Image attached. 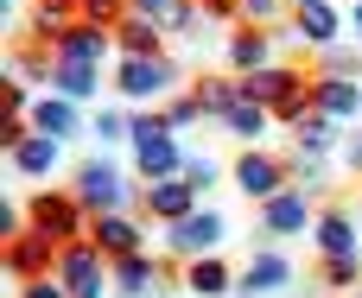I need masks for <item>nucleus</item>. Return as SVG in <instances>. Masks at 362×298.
I'll use <instances>...</instances> for the list:
<instances>
[{"mask_svg": "<svg viewBox=\"0 0 362 298\" xmlns=\"http://www.w3.org/2000/svg\"><path fill=\"white\" fill-rule=\"evenodd\" d=\"M191 191H210L216 184V159H204V153H185V172H178Z\"/></svg>", "mask_w": 362, "mask_h": 298, "instance_id": "c756f323", "label": "nucleus"}, {"mask_svg": "<svg viewBox=\"0 0 362 298\" xmlns=\"http://www.w3.org/2000/svg\"><path fill=\"white\" fill-rule=\"evenodd\" d=\"M318 76H356V51L331 44V51H325V70H318ZM356 83H362V76H356Z\"/></svg>", "mask_w": 362, "mask_h": 298, "instance_id": "72a5a7b5", "label": "nucleus"}, {"mask_svg": "<svg viewBox=\"0 0 362 298\" xmlns=\"http://www.w3.org/2000/svg\"><path fill=\"white\" fill-rule=\"evenodd\" d=\"M356 298H362V292H356Z\"/></svg>", "mask_w": 362, "mask_h": 298, "instance_id": "37998d69", "label": "nucleus"}, {"mask_svg": "<svg viewBox=\"0 0 362 298\" xmlns=\"http://www.w3.org/2000/svg\"><path fill=\"white\" fill-rule=\"evenodd\" d=\"M178 6H185V0H127V13H134V19H153V25H172Z\"/></svg>", "mask_w": 362, "mask_h": 298, "instance_id": "7c9ffc66", "label": "nucleus"}, {"mask_svg": "<svg viewBox=\"0 0 362 298\" xmlns=\"http://www.w3.org/2000/svg\"><path fill=\"white\" fill-rule=\"evenodd\" d=\"M134 165H140V178L146 184H159V178H178L185 172V153H178V140H172V127H165V114H134Z\"/></svg>", "mask_w": 362, "mask_h": 298, "instance_id": "f257e3e1", "label": "nucleus"}, {"mask_svg": "<svg viewBox=\"0 0 362 298\" xmlns=\"http://www.w3.org/2000/svg\"><path fill=\"white\" fill-rule=\"evenodd\" d=\"M197 6H204L210 19H235V13H242V0H197Z\"/></svg>", "mask_w": 362, "mask_h": 298, "instance_id": "ea45409f", "label": "nucleus"}, {"mask_svg": "<svg viewBox=\"0 0 362 298\" xmlns=\"http://www.w3.org/2000/svg\"><path fill=\"white\" fill-rule=\"evenodd\" d=\"M70 25H76V0H38L32 6V38H51L57 44Z\"/></svg>", "mask_w": 362, "mask_h": 298, "instance_id": "5701e85b", "label": "nucleus"}, {"mask_svg": "<svg viewBox=\"0 0 362 298\" xmlns=\"http://www.w3.org/2000/svg\"><path fill=\"white\" fill-rule=\"evenodd\" d=\"M32 133H45V140H70V133H76V102H64V95L32 102Z\"/></svg>", "mask_w": 362, "mask_h": 298, "instance_id": "aec40b11", "label": "nucleus"}, {"mask_svg": "<svg viewBox=\"0 0 362 298\" xmlns=\"http://www.w3.org/2000/svg\"><path fill=\"white\" fill-rule=\"evenodd\" d=\"M350 32H356V44H362V0H356V13H350Z\"/></svg>", "mask_w": 362, "mask_h": 298, "instance_id": "79ce46f5", "label": "nucleus"}, {"mask_svg": "<svg viewBox=\"0 0 362 298\" xmlns=\"http://www.w3.org/2000/svg\"><path fill=\"white\" fill-rule=\"evenodd\" d=\"M57 159H64V140H45V133H32L25 146H13V165H19L25 178H45V172H57Z\"/></svg>", "mask_w": 362, "mask_h": 298, "instance_id": "412c9836", "label": "nucleus"}, {"mask_svg": "<svg viewBox=\"0 0 362 298\" xmlns=\"http://www.w3.org/2000/svg\"><path fill=\"white\" fill-rule=\"evenodd\" d=\"M362 280V261H325L318 267V286H331V292H350Z\"/></svg>", "mask_w": 362, "mask_h": 298, "instance_id": "cd10ccee", "label": "nucleus"}, {"mask_svg": "<svg viewBox=\"0 0 362 298\" xmlns=\"http://www.w3.org/2000/svg\"><path fill=\"white\" fill-rule=\"evenodd\" d=\"M108 44H115V32H102V25H83V19H76V25H70L51 51H57V64H95V70H102Z\"/></svg>", "mask_w": 362, "mask_h": 298, "instance_id": "9b49d317", "label": "nucleus"}, {"mask_svg": "<svg viewBox=\"0 0 362 298\" xmlns=\"http://www.w3.org/2000/svg\"><path fill=\"white\" fill-rule=\"evenodd\" d=\"M89 242H95V248H102L108 261H134V254H146V248H140L146 235H140V229H134L127 216H95V229H89Z\"/></svg>", "mask_w": 362, "mask_h": 298, "instance_id": "2eb2a0df", "label": "nucleus"}, {"mask_svg": "<svg viewBox=\"0 0 362 298\" xmlns=\"http://www.w3.org/2000/svg\"><path fill=\"white\" fill-rule=\"evenodd\" d=\"M191 121H204L197 89H191V95H178V102H165V127H191Z\"/></svg>", "mask_w": 362, "mask_h": 298, "instance_id": "2f4dec72", "label": "nucleus"}, {"mask_svg": "<svg viewBox=\"0 0 362 298\" xmlns=\"http://www.w3.org/2000/svg\"><path fill=\"white\" fill-rule=\"evenodd\" d=\"M89 216H121V203H127V178L108 165V159H89L83 172H76V191H70Z\"/></svg>", "mask_w": 362, "mask_h": 298, "instance_id": "20e7f679", "label": "nucleus"}, {"mask_svg": "<svg viewBox=\"0 0 362 298\" xmlns=\"http://www.w3.org/2000/svg\"><path fill=\"white\" fill-rule=\"evenodd\" d=\"M312 235H318L325 261H356V222H350V210H325L312 222Z\"/></svg>", "mask_w": 362, "mask_h": 298, "instance_id": "dca6fc26", "label": "nucleus"}, {"mask_svg": "<svg viewBox=\"0 0 362 298\" xmlns=\"http://www.w3.org/2000/svg\"><path fill=\"white\" fill-rule=\"evenodd\" d=\"M115 44H121V57H165V25L127 13V19L115 25Z\"/></svg>", "mask_w": 362, "mask_h": 298, "instance_id": "f3484780", "label": "nucleus"}, {"mask_svg": "<svg viewBox=\"0 0 362 298\" xmlns=\"http://www.w3.org/2000/svg\"><path fill=\"white\" fill-rule=\"evenodd\" d=\"M178 83V64L172 57H121L115 64V89L127 95V102H153V95H165Z\"/></svg>", "mask_w": 362, "mask_h": 298, "instance_id": "39448f33", "label": "nucleus"}, {"mask_svg": "<svg viewBox=\"0 0 362 298\" xmlns=\"http://www.w3.org/2000/svg\"><path fill=\"white\" fill-rule=\"evenodd\" d=\"M286 280H293V261H286V254H255V261L242 267V280H235V286H242L248 298H261V292H280Z\"/></svg>", "mask_w": 362, "mask_h": 298, "instance_id": "a211bd4d", "label": "nucleus"}, {"mask_svg": "<svg viewBox=\"0 0 362 298\" xmlns=\"http://www.w3.org/2000/svg\"><path fill=\"white\" fill-rule=\"evenodd\" d=\"M197 102H204V114H223V121H229L248 95H242V83H235V76H204V83H197Z\"/></svg>", "mask_w": 362, "mask_h": 298, "instance_id": "b1692460", "label": "nucleus"}, {"mask_svg": "<svg viewBox=\"0 0 362 298\" xmlns=\"http://www.w3.org/2000/svg\"><path fill=\"white\" fill-rule=\"evenodd\" d=\"M350 165L362 172V127H356V140H350Z\"/></svg>", "mask_w": 362, "mask_h": 298, "instance_id": "a19ab883", "label": "nucleus"}, {"mask_svg": "<svg viewBox=\"0 0 362 298\" xmlns=\"http://www.w3.org/2000/svg\"><path fill=\"white\" fill-rule=\"evenodd\" d=\"M293 140H299V153H312V159H318V153H331V121L312 108V114H299V121H293Z\"/></svg>", "mask_w": 362, "mask_h": 298, "instance_id": "a878e982", "label": "nucleus"}, {"mask_svg": "<svg viewBox=\"0 0 362 298\" xmlns=\"http://www.w3.org/2000/svg\"><path fill=\"white\" fill-rule=\"evenodd\" d=\"M83 216H89V210H83L76 197H64V191H38V197H32V210H25V222H32L38 235H51L57 248L89 242V235H83Z\"/></svg>", "mask_w": 362, "mask_h": 298, "instance_id": "7ed1b4c3", "label": "nucleus"}, {"mask_svg": "<svg viewBox=\"0 0 362 298\" xmlns=\"http://www.w3.org/2000/svg\"><path fill=\"white\" fill-rule=\"evenodd\" d=\"M293 172L305 178V191H318V184H325V172H318V159H312V153H293Z\"/></svg>", "mask_w": 362, "mask_h": 298, "instance_id": "4c0bfd02", "label": "nucleus"}, {"mask_svg": "<svg viewBox=\"0 0 362 298\" xmlns=\"http://www.w3.org/2000/svg\"><path fill=\"white\" fill-rule=\"evenodd\" d=\"M305 222H312V191H280L274 203H261L267 235H305Z\"/></svg>", "mask_w": 362, "mask_h": 298, "instance_id": "f8f14e48", "label": "nucleus"}, {"mask_svg": "<svg viewBox=\"0 0 362 298\" xmlns=\"http://www.w3.org/2000/svg\"><path fill=\"white\" fill-rule=\"evenodd\" d=\"M13 70H19V76H51L57 64H51L45 51H19V57H13Z\"/></svg>", "mask_w": 362, "mask_h": 298, "instance_id": "c9c22d12", "label": "nucleus"}, {"mask_svg": "<svg viewBox=\"0 0 362 298\" xmlns=\"http://www.w3.org/2000/svg\"><path fill=\"white\" fill-rule=\"evenodd\" d=\"M204 19H210V13H204V6H197V0H185V6H178V19H172V25H165V32H178V38H191V32H197V25H204Z\"/></svg>", "mask_w": 362, "mask_h": 298, "instance_id": "f704fd0d", "label": "nucleus"}, {"mask_svg": "<svg viewBox=\"0 0 362 298\" xmlns=\"http://www.w3.org/2000/svg\"><path fill=\"white\" fill-rule=\"evenodd\" d=\"M229 127H235L242 140H261V133H267V108H261V102H242V108L229 114Z\"/></svg>", "mask_w": 362, "mask_h": 298, "instance_id": "c85d7f7f", "label": "nucleus"}, {"mask_svg": "<svg viewBox=\"0 0 362 298\" xmlns=\"http://www.w3.org/2000/svg\"><path fill=\"white\" fill-rule=\"evenodd\" d=\"M19 292H25V298H70V292H64V280H57V273H51V280H32V286H19Z\"/></svg>", "mask_w": 362, "mask_h": 298, "instance_id": "58836bf2", "label": "nucleus"}, {"mask_svg": "<svg viewBox=\"0 0 362 298\" xmlns=\"http://www.w3.org/2000/svg\"><path fill=\"white\" fill-rule=\"evenodd\" d=\"M95 83H102V70H95V64H57V70H51V89H57L64 102L95 95Z\"/></svg>", "mask_w": 362, "mask_h": 298, "instance_id": "393cba45", "label": "nucleus"}, {"mask_svg": "<svg viewBox=\"0 0 362 298\" xmlns=\"http://www.w3.org/2000/svg\"><path fill=\"white\" fill-rule=\"evenodd\" d=\"M121 133H134V121H121L115 108H102L95 114V140H121Z\"/></svg>", "mask_w": 362, "mask_h": 298, "instance_id": "e433bc0d", "label": "nucleus"}, {"mask_svg": "<svg viewBox=\"0 0 362 298\" xmlns=\"http://www.w3.org/2000/svg\"><path fill=\"white\" fill-rule=\"evenodd\" d=\"M57 254H64V248L25 222V235H13V242H6V273H13L19 286H32V280H51V273H57Z\"/></svg>", "mask_w": 362, "mask_h": 298, "instance_id": "423d86ee", "label": "nucleus"}, {"mask_svg": "<svg viewBox=\"0 0 362 298\" xmlns=\"http://www.w3.org/2000/svg\"><path fill=\"white\" fill-rule=\"evenodd\" d=\"M76 19H83V25H102V32H115V25L127 19V0H76Z\"/></svg>", "mask_w": 362, "mask_h": 298, "instance_id": "bb28decb", "label": "nucleus"}, {"mask_svg": "<svg viewBox=\"0 0 362 298\" xmlns=\"http://www.w3.org/2000/svg\"><path fill=\"white\" fill-rule=\"evenodd\" d=\"M293 32H299V44L331 51V44H337V32H344V19H337V6H331V0H293Z\"/></svg>", "mask_w": 362, "mask_h": 298, "instance_id": "9d476101", "label": "nucleus"}, {"mask_svg": "<svg viewBox=\"0 0 362 298\" xmlns=\"http://www.w3.org/2000/svg\"><path fill=\"white\" fill-rule=\"evenodd\" d=\"M57 280H64L70 298H102V292H115V261L95 242H70L57 254Z\"/></svg>", "mask_w": 362, "mask_h": 298, "instance_id": "f03ea898", "label": "nucleus"}, {"mask_svg": "<svg viewBox=\"0 0 362 298\" xmlns=\"http://www.w3.org/2000/svg\"><path fill=\"white\" fill-rule=\"evenodd\" d=\"M229 286H235V280H229V267H223L216 254H204V261L185 267V292H197V298H223Z\"/></svg>", "mask_w": 362, "mask_h": 298, "instance_id": "4be33fe9", "label": "nucleus"}, {"mask_svg": "<svg viewBox=\"0 0 362 298\" xmlns=\"http://www.w3.org/2000/svg\"><path fill=\"white\" fill-rule=\"evenodd\" d=\"M280 13H286V0H242V19H255L261 32H267V25L280 19Z\"/></svg>", "mask_w": 362, "mask_h": 298, "instance_id": "473e14b6", "label": "nucleus"}, {"mask_svg": "<svg viewBox=\"0 0 362 298\" xmlns=\"http://www.w3.org/2000/svg\"><path fill=\"white\" fill-rule=\"evenodd\" d=\"M312 108L325 121H356L362 114V83L356 76H312Z\"/></svg>", "mask_w": 362, "mask_h": 298, "instance_id": "1a4fd4ad", "label": "nucleus"}, {"mask_svg": "<svg viewBox=\"0 0 362 298\" xmlns=\"http://www.w3.org/2000/svg\"><path fill=\"white\" fill-rule=\"evenodd\" d=\"M286 178H293V165L274 159V153H242V159H235V191L255 197V203H274L280 191H293Z\"/></svg>", "mask_w": 362, "mask_h": 298, "instance_id": "0eeeda50", "label": "nucleus"}, {"mask_svg": "<svg viewBox=\"0 0 362 298\" xmlns=\"http://www.w3.org/2000/svg\"><path fill=\"white\" fill-rule=\"evenodd\" d=\"M140 197H146V210H153L159 222H185V216H197V210H204V203H197V191H191L185 178H159V184H153V191H140Z\"/></svg>", "mask_w": 362, "mask_h": 298, "instance_id": "ddd939ff", "label": "nucleus"}, {"mask_svg": "<svg viewBox=\"0 0 362 298\" xmlns=\"http://www.w3.org/2000/svg\"><path fill=\"white\" fill-rule=\"evenodd\" d=\"M165 286V267L153 254H134V261H115V292L121 298H159Z\"/></svg>", "mask_w": 362, "mask_h": 298, "instance_id": "4468645a", "label": "nucleus"}, {"mask_svg": "<svg viewBox=\"0 0 362 298\" xmlns=\"http://www.w3.org/2000/svg\"><path fill=\"white\" fill-rule=\"evenodd\" d=\"M274 44H280V38H267L261 25H248V32H235V38H229V64H235L242 76H255V70H267V64H274Z\"/></svg>", "mask_w": 362, "mask_h": 298, "instance_id": "6ab92c4d", "label": "nucleus"}, {"mask_svg": "<svg viewBox=\"0 0 362 298\" xmlns=\"http://www.w3.org/2000/svg\"><path fill=\"white\" fill-rule=\"evenodd\" d=\"M216 242H223V216L216 210H197V216L172 222V235H165V248L178 261H204V254H216Z\"/></svg>", "mask_w": 362, "mask_h": 298, "instance_id": "6e6552de", "label": "nucleus"}]
</instances>
